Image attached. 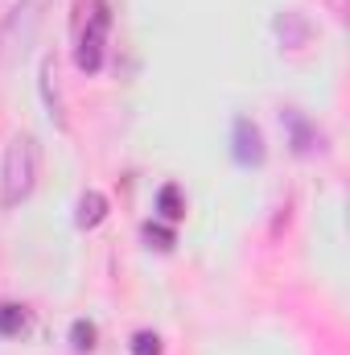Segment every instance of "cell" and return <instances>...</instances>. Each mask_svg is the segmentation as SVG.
I'll use <instances>...</instances> for the list:
<instances>
[{
  "label": "cell",
  "mask_w": 350,
  "mask_h": 355,
  "mask_svg": "<svg viewBox=\"0 0 350 355\" xmlns=\"http://www.w3.org/2000/svg\"><path fill=\"white\" fill-rule=\"evenodd\" d=\"M71 343H75V352H95V322H75L71 327Z\"/></svg>",
  "instance_id": "8fae6325"
},
{
  "label": "cell",
  "mask_w": 350,
  "mask_h": 355,
  "mask_svg": "<svg viewBox=\"0 0 350 355\" xmlns=\"http://www.w3.org/2000/svg\"><path fill=\"white\" fill-rule=\"evenodd\" d=\"M107 219V198L99 194V190H87L83 198H79V215H75V223L83 227V232H91V227H99Z\"/></svg>",
  "instance_id": "52a82bcc"
},
{
  "label": "cell",
  "mask_w": 350,
  "mask_h": 355,
  "mask_svg": "<svg viewBox=\"0 0 350 355\" xmlns=\"http://www.w3.org/2000/svg\"><path fill=\"white\" fill-rule=\"evenodd\" d=\"M145 240H149V244L157 240V248H161V252H165V248H174V232H165V227H153V223L145 227Z\"/></svg>",
  "instance_id": "4fadbf2b"
},
{
  "label": "cell",
  "mask_w": 350,
  "mask_h": 355,
  "mask_svg": "<svg viewBox=\"0 0 350 355\" xmlns=\"http://www.w3.org/2000/svg\"><path fill=\"white\" fill-rule=\"evenodd\" d=\"M37 87L46 99V112L58 128H66V116H62V95H58V62L54 58H42V71H37Z\"/></svg>",
  "instance_id": "8992f818"
},
{
  "label": "cell",
  "mask_w": 350,
  "mask_h": 355,
  "mask_svg": "<svg viewBox=\"0 0 350 355\" xmlns=\"http://www.w3.org/2000/svg\"><path fill=\"white\" fill-rule=\"evenodd\" d=\"M132 355H161V335L157 331H136L132 335Z\"/></svg>",
  "instance_id": "7c38bea8"
},
{
  "label": "cell",
  "mask_w": 350,
  "mask_h": 355,
  "mask_svg": "<svg viewBox=\"0 0 350 355\" xmlns=\"http://www.w3.org/2000/svg\"><path fill=\"white\" fill-rule=\"evenodd\" d=\"M37 166H42L37 137L33 132H12L8 145H4V157H0V207L4 211H17L33 194Z\"/></svg>",
  "instance_id": "6da1fadb"
},
{
  "label": "cell",
  "mask_w": 350,
  "mask_h": 355,
  "mask_svg": "<svg viewBox=\"0 0 350 355\" xmlns=\"http://www.w3.org/2000/svg\"><path fill=\"white\" fill-rule=\"evenodd\" d=\"M157 207H161V219H169V223H177V219L185 215V202H181V190H177V186H161Z\"/></svg>",
  "instance_id": "9c48e42d"
},
{
  "label": "cell",
  "mask_w": 350,
  "mask_h": 355,
  "mask_svg": "<svg viewBox=\"0 0 350 355\" xmlns=\"http://www.w3.org/2000/svg\"><path fill=\"white\" fill-rule=\"evenodd\" d=\"M107 29H111V12H107V0H99V4H95V12H91V21H87V29H83V37H79V50H75V62H79V71L95 75V71L103 67Z\"/></svg>",
  "instance_id": "3957f363"
},
{
  "label": "cell",
  "mask_w": 350,
  "mask_h": 355,
  "mask_svg": "<svg viewBox=\"0 0 350 355\" xmlns=\"http://www.w3.org/2000/svg\"><path fill=\"white\" fill-rule=\"evenodd\" d=\"M276 33L284 37V46H301L309 37V25L301 21V12H284V17H276Z\"/></svg>",
  "instance_id": "ba28073f"
},
{
  "label": "cell",
  "mask_w": 350,
  "mask_h": 355,
  "mask_svg": "<svg viewBox=\"0 0 350 355\" xmlns=\"http://www.w3.org/2000/svg\"><path fill=\"white\" fill-rule=\"evenodd\" d=\"M280 124H284V132H288V145H293V153L297 157H313V153H322V128L305 116V112H297V107H288V112H280Z\"/></svg>",
  "instance_id": "5b68a950"
},
{
  "label": "cell",
  "mask_w": 350,
  "mask_h": 355,
  "mask_svg": "<svg viewBox=\"0 0 350 355\" xmlns=\"http://www.w3.org/2000/svg\"><path fill=\"white\" fill-rule=\"evenodd\" d=\"M29 327V314H25V306H0V335H21Z\"/></svg>",
  "instance_id": "30bf717a"
},
{
  "label": "cell",
  "mask_w": 350,
  "mask_h": 355,
  "mask_svg": "<svg viewBox=\"0 0 350 355\" xmlns=\"http://www.w3.org/2000/svg\"><path fill=\"white\" fill-rule=\"evenodd\" d=\"M42 4L46 0H17L4 17H0V67L12 71L29 46L37 42V29H42Z\"/></svg>",
  "instance_id": "7a4b0ae2"
},
{
  "label": "cell",
  "mask_w": 350,
  "mask_h": 355,
  "mask_svg": "<svg viewBox=\"0 0 350 355\" xmlns=\"http://www.w3.org/2000/svg\"><path fill=\"white\" fill-rule=\"evenodd\" d=\"M231 157L243 170L264 166V132L252 116H235V124H231Z\"/></svg>",
  "instance_id": "277c9868"
}]
</instances>
